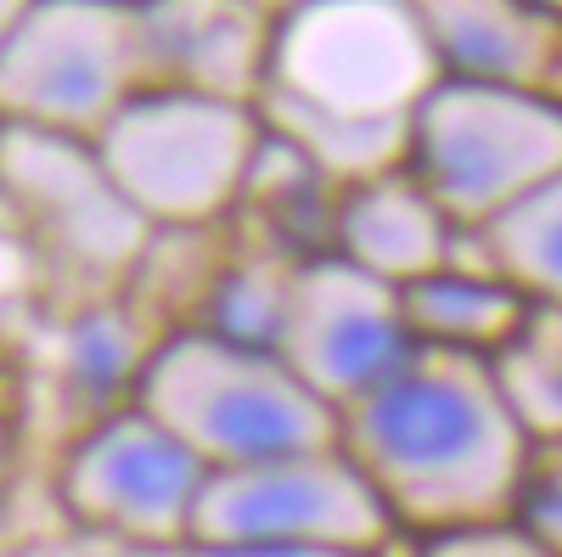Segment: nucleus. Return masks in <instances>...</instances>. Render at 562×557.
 Listing matches in <instances>:
<instances>
[{
	"mask_svg": "<svg viewBox=\"0 0 562 557\" xmlns=\"http://www.w3.org/2000/svg\"><path fill=\"white\" fill-rule=\"evenodd\" d=\"M405 327L422 349H456V355H484L495 360L518 327L529 321V299L501 282L495 270L479 265H445L434 276H416L400 288Z\"/></svg>",
	"mask_w": 562,
	"mask_h": 557,
	"instance_id": "15",
	"label": "nucleus"
},
{
	"mask_svg": "<svg viewBox=\"0 0 562 557\" xmlns=\"http://www.w3.org/2000/svg\"><path fill=\"white\" fill-rule=\"evenodd\" d=\"M411 349H416V338L405 327L400 288L344 265L326 248L293 265L270 355L315 400L344 411L349 400L378 389L389 371H400Z\"/></svg>",
	"mask_w": 562,
	"mask_h": 557,
	"instance_id": "10",
	"label": "nucleus"
},
{
	"mask_svg": "<svg viewBox=\"0 0 562 557\" xmlns=\"http://www.w3.org/2000/svg\"><path fill=\"white\" fill-rule=\"evenodd\" d=\"M12 479H18V434L7 423V411H0V524L12 513Z\"/></svg>",
	"mask_w": 562,
	"mask_h": 557,
	"instance_id": "21",
	"label": "nucleus"
},
{
	"mask_svg": "<svg viewBox=\"0 0 562 557\" xmlns=\"http://www.w3.org/2000/svg\"><path fill=\"white\" fill-rule=\"evenodd\" d=\"M180 557H389V552H326V546H180Z\"/></svg>",
	"mask_w": 562,
	"mask_h": 557,
	"instance_id": "20",
	"label": "nucleus"
},
{
	"mask_svg": "<svg viewBox=\"0 0 562 557\" xmlns=\"http://www.w3.org/2000/svg\"><path fill=\"white\" fill-rule=\"evenodd\" d=\"M153 90L135 0H23L0 34V130L97 142Z\"/></svg>",
	"mask_w": 562,
	"mask_h": 557,
	"instance_id": "5",
	"label": "nucleus"
},
{
	"mask_svg": "<svg viewBox=\"0 0 562 557\" xmlns=\"http://www.w3.org/2000/svg\"><path fill=\"white\" fill-rule=\"evenodd\" d=\"M23 12V0H0V34H7V23Z\"/></svg>",
	"mask_w": 562,
	"mask_h": 557,
	"instance_id": "23",
	"label": "nucleus"
},
{
	"mask_svg": "<svg viewBox=\"0 0 562 557\" xmlns=\"http://www.w3.org/2000/svg\"><path fill=\"white\" fill-rule=\"evenodd\" d=\"M551 7H557V12H562V0H551Z\"/></svg>",
	"mask_w": 562,
	"mask_h": 557,
	"instance_id": "25",
	"label": "nucleus"
},
{
	"mask_svg": "<svg viewBox=\"0 0 562 557\" xmlns=\"http://www.w3.org/2000/svg\"><path fill=\"white\" fill-rule=\"evenodd\" d=\"M512 524L562 557V439H529V461L512 495Z\"/></svg>",
	"mask_w": 562,
	"mask_h": 557,
	"instance_id": "18",
	"label": "nucleus"
},
{
	"mask_svg": "<svg viewBox=\"0 0 562 557\" xmlns=\"http://www.w3.org/2000/svg\"><path fill=\"white\" fill-rule=\"evenodd\" d=\"M405 169L450 225L479 231L562 175V108L518 90L439 79L411 113Z\"/></svg>",
	"mask_w": 562,
	"mask_h": 557,
	"instance_id": "6",
	"label": "nucleus"
},
{
	"mask_svg": "<svg viewBox=\"0 0 562 557\" xmlns=\"http://www.w3.org/2000/svg\"><path fill=\"white\" fill-rule=\"evenodd\" d=\"M445 79L562 108V12L551 0H411Z\"/></svg>",
	"mask_w": 562,
	"mask_h": 557,
	"instance_id": "12",
	"label": "nucleus"
},
{
	"mask_svg": "<svg viewBox=\"0 0 562 557\" xmlns=\"http://www.w3.org/2000/svg\"><path fill=\"white\" fill-rule=\"evenodd\" d=\"M259 7H265V12H276V18H281V12H293V7H299V0H259Z\"/></svg>",
	"mask_w": 562,
	"mask_h": 557,
	"instance_id": "24",
	"label": "nucleus"
},
{
	"mask_svg": "<svg viewBox=\"0 0 562 557\" xmlns=\"http://www.w3.org/2000/svg\"><path fill=\"white\" fill-rule=\"evenodd\" d=\"M0 203L34 248L45 293L74 282V304L119 293L153 237V225L119 198L90 142L68 135L0 130Z\"/></svg>",
	"mask_w": 562,
	"mask_h": 557,
	"instance_id": "7",
	"label": "nucleus"
},
{
	"mask_svg": "<svg viewBox=\"0 0 562 557\" xmlns=\"http://www.w3.org/2000/svg\"><path fill=\"white\" fill-rule=\"evenodd\" d=\"M164 333H169L164 321L124 288L79 299L68 304L63 327H57V378L90 416L130 405L140 366H147Z\"/></svg>",
	"mask_w": 562,
	"mask_h": 557,
	"instance_id": "14",
	"label": "nucleus"
},
{
	"mask_svg": "<svg viewBox=\"0 0 562 557\" xmlns=\"http://www.w3.org/2000/svg\"><path fill=\"white\" fill-rule=\"evenodd\" d=\"M265 124L243 102L198 90H140L90 142L119 198L153 231H214L243 209Z\"/></svg>",
	"mask_w": 562,
	"mask_h": 557,
	"instance_id": "3",
	"label": "nucleus"
},
{
	"mask_svg": "<svg viewBox=\"0 0 562 557\" xmlns=\"http://www.w3.org/2000/svg\"><path fill=\"white\" fill-rule=\"evenodd\" d=\"M90 557H180V546H124V541H102V552Z\"/></svg>",
	"mask_w": 562,
	"mask_h": 557,
	"instance_id": "22",
	"label": "nucleus"
},
{
	"mask_svg": "<svg viewBox=\"0 0 562 557\" xmlns=\"http://www.w3.org/2000/svg\"><path fill=\"white\" fill-rule=\"evenodd\" d=\"M400 541L389 506L366 474L338 450H293L214 468L203 479L192 541L186 546H326V552H389Z\"/></svg>",
	"mask_w": 562,
	"mask_h": 557,
	"instance_id": "8",
	"label": "nucleus"
},
{
	"mask_svg": "<svg viewBox=\"0 0 562 557\" xmlns=\"http://www.w3.org/2000/svg\"><path fill=\"white\" fill-rule=\"evenodd\" d=\"M338 450L366 474L400 535H445L512 519L529 434L495 360L411 349L400 371L338 411Z\"/></svg>",
	"mask_w": 562,
	"mask_h": 557,
	"instance_id": "1",
	"label": "nucleus"
},
{
	"mask_svg": "<svg viewBox=\"0 0 562 557\" xmlns=\"http://www.w3.org/2000/svg\"><path fill=\"white\" fill-rule=\"evenodd\" d=\"M445 79L411 0H299L276 18L259 102H288L338 124H411Z\"/></svg>",
	"mask_w": 562,
	"mask_h": 557,
	"instance_id": "4",
	"label": "nucleus"
},
{
	"mask_svg": "<svg viewBox=\"0 0 562 557\" xmlns=\"http://www.w3.org/2000/svg\"><path fill=\"white\" fill-rule=\"evenodd\" d=\"M456 231L461 225H450V214L400 164L389 175L333 192V209H326V237L333 243H326V254H338L344 265L378 276L389 288H405L416 276H434L450 265Z\"/></svg>",
	"mask_w": 562,
	"mask_h": 557,
	"instance_id": "13",
	"label": "nucleus"
},
{
	"mask_svg": "<svg viewBox=\"0 0 562 557\" xmlns=\"http://www.w3.org/2000/svg\"><path fill=\"white\" fill-rule=\"evenodd\" d=\"M209 468L135 400L90 416L57 461L63 513L97 541L186 546Z\"/></svg>",
	"mask_w": 562,
	"mask_h": 557,
	"instance_id": "9",
	"label": "nucleus"
},
{
	"mask_svg": "<svg viewBox=\"0 0 562 557\" xmlns=\"http://www.w3.org/2000/svg\"><path fill=\"white\" fill-rule=\"evenodd\" d=\"M416 557H551L535 535H524L512 519L473 524V530H445V535H422Z\"/></svg>",
	"mask_w": 562,
	"mask_h": 557,
	"instance_id": "19",
	"label": "nucleus"
},
{
	"mask_svg": "<svg viewBox=\"0 0 562 557\" xmlns=\"http://www.w3.org/2000/svg\"><path fill=\"white\" fill-rule=\"evenodd\" d=\"M147 68L164 90L254 108L270 79L276 12L259 0H135Z\"/></svg>",
	"mask_w": 562,
	"mask_h": 557,
	"instance_id": "11",
	"label": "nucleus"
},
{
	"mask_svg": "<svg viewBox=\"0 0 562 557\" xmlns=\"http://www.w3.org/2000/svg\"><path fill=\"white\" fill-rule=\"evenodd\" d=\"M473 243H479L484 265L501 282L518 288L529 304L562 310V175H551L506 214L479 225Z\"/></svg>",
	"mask_w": 562,
	"mask_h": 557,
	"instance_id": "16",
	"label": "nucleus"
},
{
	"mask_svg": "<svg viewBox=\"0 0 562 557\" xmlns=\"http://www.w3.org/2000/svg\"><path fill=\"white\" fill-rule=\"evenodd\" d=\"M135 405L158 416L209 474L338 445V411L315 400L270 349L209 333L198 321L158 338L140 366Z\"/></svg>",
	"mask_w": 562,
	"mask_h": 557,
	"instance_id": "2",
	"label": "nucleus"
},
{
	"mask_svg": "<svg viewBox=\"0 0 562 557\" xmlns=\"http://www.w3.org/2000/svg\"><path fill=\"white\" fill-rule=\"evenodd\" d=\"M495 378L529 439H562V310H529L501 355Z\"/></svg>",
	"mask_w": 562,
	"mask_h": 557,
	"instance_id": "17",
	"label": "nucleus"
}]
</instances>
